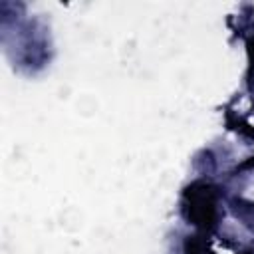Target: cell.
I'll list each match as a JSON object with an SVG mask.
<instances>
[{
  "label": "cell",
  "instance_id": "6da1fadb",
  "mask_svg": "<svg viewBox=\"0 0 254 254\" xmlns=\"http://www.w3.org/2000/svg\"><path fill=\"white\" fill-rule=\"evenodd\" d=\"M187 200V218L200 226L212 228L216 220V192L206 183H192L185 189Z\"/></svg>",
  "mask_w": 254,
  "mask_h": 254
},
{
  "label": "cell",
  "instance_id": "7a4b0ae2",
  "mask_svg": "<svg viewBox=\"0 0 254 254\" xmlns=\"http://www.w3.org/2000/svg\"><path fill=\"white\" fill-rule=\"evenodd\" d=\"M226 125H228L230 129L238 131L240 135L254 139V127H252V125H248L244 119H238V117H234L232 113H228V115H226Z\"/></svg>",
  "mask_w": 254,
  "mask_h": 254
},
{
  "label": "cell",
  "instance_id": "3957f363",
  "mask_svg": "<svg viewBox=\"0 0 254 254\" xmlns=\"http://www.w3.org/2000/svg\"><path fill=\"white\" fill-rule=\"evenodd\" d=\"M185 254H206V244L198 236H189L185 240Z\"/></svg>",
  "mask_w": 254,
  "mask_h": 254
},
{
  "label": "cell",
  "instance_id": "277c9868",
  "mask_svg": "<svg viewBox=\"0 0 254 254\" xmlns=\"http://www.w3.org/2000/svg\"><path fill=\"white\" fill-rule=\"evenodd\" d=\"M246 50H248V62H250L248 73H250V77H254V38H250L246 42Z\"/></svg>",
  "mask_w": 254,
  "mask_h": 254
},
{
  "label": "cell",
  "instance_id": "5b68a950",
  "mask_svg": "<svg viewBox=\"0 0 254 254\" xmlns=\"http://www.w3.org/2000/svg\"><path fill=\"white\" fill-rule=\"evenodd\" d=\"M250 167H254V157H250L248 161H244V163H242L238 169H240V171H244V169H250Z\"/></svg>",
  "mask_w": 254,
  "mask_h": 254
},
{
  "label": "cell",
  "instance_id": "8992f818",
  "mask_svg": "<svg viewBox=\"0 0 254 254\" xmlns=\"http://www.w3.org/2000/svg\"><path fill=\"white\" fill-rule=\"evenodd\" d=\"M244 254H254V252H252V250H248V252H244Z\"/></svg>",
  "mask_w": 254,
  "mask_h": 254
}]
</instances>
